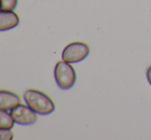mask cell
<instances>
[{"mask_svg":"<svg viewBox=\"0 0 151 140\" xmlns=\"http://www.w3.org/2000/svg\"><path fill=\"white\" fill-rule=\"evenodd\" d=\"M20 23L18 14L12 10L0 9V31L16 28Z\"/></svg>","mask_w":151,"mask_h":140,"instance_id":"obj_5","label":"cell"},{"mask_svg":"<svg viewBox=\"0 0 151 140\" xmlns=\"http://www.w3.org/2000/svg\"><path fill=\"white\" fill-rule=\"evenodd\" d=\"M14 121L12 118L10 112L7 110L0 109V128L1 129H12L14 125Z\"/></svg>","mask_w":151,"mask_h":140,"instance_id":"obj_7","label":"cell"},{"mask_svg":"<svg viewBox=\"0 0 151 140\" xmlns=\"http://www.w3.org/2000/svg\"><path fill=\"white\" fill-rule=\"evenodd\" d=\"M10 114L14 122L22 126L32 125L37 120V113L33 109H31L28 105H23L21 103L10 109Z\"/></svg>","mask_w":151,"mask_h":140,"instance_id":"obj_4","label":"cell"},{"mask_svg":"<svg viewBox=\"0 0 151 140\" xmlns=\"http://www.w3.org/2000/svg\"><path fill=\"white\" fill-rule=\"evenodd\" d=\"M24 100L26 104L37 114L46 115L55 110V104L52 99L38 90L34 89L27 90L24 94Z\"/></svg>","mask_w":151,"mask_h":140,"instance_id":"obj_1","label":"cell"},{"mask_svg":"<svg viewBox=\"0 0 151 140\" xmlns=\"http://www.w3.org/2000/svg\"><path fill=\"white\" fill-rule=\"evenodd\" d=\"M90 54V48L83 42L69 43L62 53V59L68 63H77L84 60Z\"/></svg>","mask_w":151,"mask_h":140,"instance_id":"obj_3","label":"cell"},{"mask_svg":"<svg viewBox=\"0 0 151 140\" xmlns=\"http://www.w3.org/2000/svg\"><path fill=\"white\" fill-rule=\"evenodd\" d=\"M18 0H1V9L14 10L17 7Z\"/></svg>","mask_w":151,"mask_h":140,"instance_id":"obj_8","label":"cell"},{"mask_svg":"<svg viewBox=\"0 0 151 140\" xmlns=\"http://www.w3.org/2000/svg\"><path fill=\"white\" fill-rule=\"evenodd\" d=\"M55 78L58 86L63 90L72 88L75 84L76 73L71 63L62 60L57 63L55 67Z\"/></svg>","mask_w":151,"mask_h":140,"instance_id":"obj_2","label":"cell"},{"mask_svg":"<svg viewBox=\"0 0 151 140\" xmlns=\"http://www.w3.org/2000/svg\"><path fill=\"white\" fill-rule=\"evenodd\" d=\"M21 102L20 97L14 93L6 90H0V109L10 110Z\"/></svg>","mask_w":151,"mask_h":140,"instance_id":"obj_6","label":"cell"},{"mask_svg":"<svg viewBox=\"0 0 151 140\" xmlns=\"http://www.w3.org/2000/svg\"><path fill=\"white\" fill-rule=\"evenodd\" d=\"M14 138V133L12 129H1L0 128V140H10Z\"/></svg>","mask_w":151,"mask_h":140,"instance_id":"obj_9","label":"cell"},{"mask_svg":"<svg viewBox=\"0 0 151 140\" xmlns=\"http://www.w3.org/2000/svg\"><path fill=\"white\" fill-rule=\"evenodd\" d=\"M0 9H1V0H0Z\"/></svg>","mask_w":151,"mask_h":140,"instance_id":"obj_11","label":"cell"},{"mask_svg":"<svg viewBox=\"0 0 151 140\" xmlns=\"http://www.w3.org/2000/svg\"><path fill=\"white\" fill-rule=\"evenodd\" d=\"M147 78H148V82H149L151 84V66L148 67V69H147Z\"/></svg>","mask_w":151,"mask_h":140,"instance_id":"obj_10","label":"cell"}]
</instances>
